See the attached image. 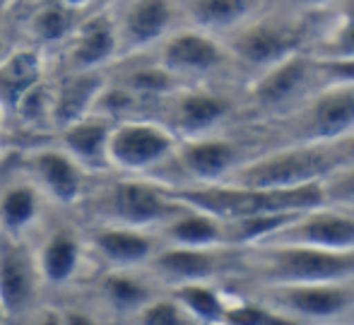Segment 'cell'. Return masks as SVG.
I'll use <instances>...</instances> for the list:
<instances>
[{"mask_svg": "<svg viewBox=\"0 0 354 325\" xmlns=\"http://www.w3.org/2000/svg\"><path fill=\"white\" fill-rule=\"evenodd\" d=\"M232 279H243L248 284L354 279V251H323L311 246H241Z\"/></svg>", "mask_w": 354, "mask_h": 325, "instance_id": "6da1fadb", "label": "cell"}, {"mask_svg": "<svg viewBox=\"0 0 354 325\" xmlns=\"http://www.w3.org/2000/svg\"><path fill=\"white\" fill-rule=\"evenodd\" d=\"M342 164L340 145L323 142H284L282 147L253 154L241 162L224 181L241 188L280 191L323 181Z\"/></svg>", "mask_w": 354, "mask_h": 325, "instance_id": "7a4b0ae2", "label": "cell"}, {"mask_svg": "<svg viewBox=\"0 0 354 325\" xmlns=\"http://www.w3.org/2000/svg\"><path fill=\"white\" fill-rule=\"evenodd\" d=\"M308 34V15L292 12L287 8L272 12H258L241 27L224 34L222 44L234 68H243L253 75L284 61L297 51H304Z\"/></svg>", "mask_w": 354, "mask_h": 325, "instance_id": "3957f363", "label": "cell"}, {"mask_svg": "<svg viewBox=\"0 0 354 325\" xmlns=\"http://www.w3.org/2000/svg\"><path fill=\"white\" fill-rule=\"evenodd\" d=\"M248 297L292 323H354V279L251 284Z\"/></svg>", "mask_w": 354, "mask_h": 325, "instance_id": "277c9868", "label": "cell"}, {"mask_svg": "<svg viewBox=\"0 0 354 325\" xmlns=\"http://www.w3.org/2000/svg\"><path fill=\"white\" fill-rule=\"evenodd\" d=\"M287 142L340 145L354 135V80H323L282 118Z\"/></svg>", "mask_w": 354, "mask_h": 325, "instance_id": "5b68a950", "label": "cell"}, {"mask_svg": "<svg viewBox=\"0 0 354 325\" xmlns=\"http://www.w3.org/2000/svg\"><path fill=\"white\" fill-rule=\"evenodd\" d=\"M318 65L306 51H297L284 61L253 75L246 87V109L256 118L282 121L321 84Z\"/></svg>", "mask_w": 354, "mask_h": 325, "instance_id": "8992f818", "label": "cell"}, {"mask_svg": "<svg viewBox=\"0 0 354 325\" xmlns=\"http://www.w3.org/2000/svg\"><path fill=\"white\" fill-rule=\"evenodd\" d=\"M186 207V203L169 193L167 183L126 174V178H118L104 191L99 214L102 222L157 232L164 222L176 217Z\"/></svg>", "mask_w": 354, "mask_h": 325, "instance_id": "52a82bcc", "label": "cell"}, {"mask_svg": "<svg viewBox=\"0 0 354 325\" xmlns=\"http://www.w3.org/2000/svg\"><path fill=\"white\" fill-rule=\"evenodd\" d=\"M178 138L167 123L149 116L113 121L109 133V167L113 171L145 176L171 162Z\"/></svg>", "mask_w": 354, "mask_h": 325, "instance_id": "ba28073f", "label": "cell"}, {"mask_svg": "<svg viewBox=\"0 0 354 325\" xmlns=\"http://www.w3.org/2000/svg\"><path fill=\"white\" fill-rule=\"evenodd\" d=\"M239 246H169L164 243L149 263L145 265L149 275L164 289L191 282H217L232 279L239 265Z\"/></svg>", "mask_w": 354, "mask_h": 325, "instance_id": "9c48e42d", "label": "cell"}, {"mask_svg": "<svg viewBox=\"0 0 354 325\" xmlns=\"http://www.w3.org/2000/svg\"><path fill=\"white\" fill-rule=\"evenodd\" d=\"M154 61L176 75L181 82H205L207 77L232 68L222 39L191 24L176 27L152 48Z\"/></svg>", "mask_w": 354, "mask_h": 325, "instance_id": "30bf717a", "label": "cell"}, {"mask_svg": "<svg viewBox=\"0 0 354 325\" xmlns=\"http://www.w3.org/2000/svg\"><path fill=\"white\" fill-rule=\"evenodd\" d=\"M159 106H164L162 123H167L178 140L219 133V128L239 111V104L229 94L205 87L203 82L183 84Z\"/></svg>", "mask_w": 354, "mask_h": 325, "instance_id": "8fae6325", "label": "cell"}, {"mask_svg": "<svg viewBox=\"0 0 354 325\" xmlns=\"http://www.w3.org/2000/svg\"><path fill=\"white\" fill-rule=\"evenodd\" d=\"M251 246H311L323 251H354V212L318 205L299 212L294 219L284 222Z\"/></svg>", "mask_w": 354, "mask_h": 325, "instance_id": "7c38bea8", "label": "cell"}, {"mask_svg": "<svg viewBox=\"0 0 354 325\" xmlns=\"http://www.w3.org/2000/svg\"><path fill=\"white\" fill-rule=\"evenodd\" d=\"M19 169L58 207H75L89 193V176L61 145H37L19 154Z\"/></svg>", "mask_w": 354, "mask_h": 325, "instance_id": "4fadbf2b", "label": "cell"}, {"mask_svg": "<svg viewBox=\"0 0 354 325\" xmlns=\"http://www.w3.org/2000/svg\"><path fill=\"white\" fill-rule=\"evenodd\" d=\"M44 292L32 241L0 234V311L5 321L34 316Z\"/></svg>", "mask_w": 354, "mask_h": 325, "instance_id": "5bb4252c", "label": "cell"}, {"mask_svg": "<svg viewBox=\"0 0 354 325\" xmlns=\"http://www.w3.org/2000/svg\"><path fill=\"white\" fill-rule=\"evenodd\" d=\"M116 15L118 44L123 58H138L152 51L162 39L181 27V0H121Z\"/></svg>", "mask_w": 354, "mask_h": 325, "instance_id": "9a60e30c", "label": "cell"}, {"mask_svg": "<svg viewBox=\"0 0 354 325\" xmlns=\"http://www.w3.org/2000/svg\"><path fill=\"white\" fill-rule=\"evenodd\" d=\"M253 154L256 152L248 145L227 138V135L212 133L203 138L178 140L171 162L178 164L181 174L186 176V183L207 186V183L224 181L239 164Z\"/></svg>", "mask_w": 354, "mask_h": 325, "instance_id": "2e32d148", "label": "cell"}, {"mask_svg": "<svg viewBox=\"0 0 354 325\" xmlns=\"http://www.w3.org/2000/svg\"><path fill=\"white\" fill-rule=\"evenodd\" d=\"M39 272H41L44 289H63L77 284L82 270L87 265L89 248L84 236L71 224H56L51 229L39 232V243L34 246Z\"/></svg>", "mask_w": 354, "mask_h": 325, "instance_id": "e0dca14e", "label": "cell"}, {"mask_svg": "<svg viewBox=\"0 0 354 325\" xmlns=\"http://www.w3.org/2000/svg\"><path fill=\"white\" fill-rule=\"evenodd\" d=\"M89 256L104 265V270L145 268L149 258L164 246L157 232L123 224L102 222L84 236Z\"/></svg>", "mask_w": 354, "mask_h": 325, "instance_id": "ac0fdd59", "label": "cell"}, {"mask_svg": "<svg viewBox=\"0 0 354 325\" xmlns=\"http://www.w3.org/2000/svg\"><path fill=\"white\" fill-rule=\"evenodd\" d=\"M63 48L66 70H106L111 63L121 61L116 15L111 10H97L80 17Z\"/></svg>", "mask_w": 354, "mask_h": 325, "instance_id": "d6986e66", "label": "cell"}, {"mask_svg": "<svg viewBox=\"0 0 354 325\" xmlns=\"http://www.w3.org/2000/svg\"><path fill=\"white\" fill-rule=\"evenodd\" d=\"M48 205L46 195L17 167L0 183V234L17 241H32L46 222Z\"/></svg>", "mask_w": 354, "mask_h": 325, "instance_id": "ffe728a7", "label": "cell"}, {"mask_svg": "<svg viewBox=\"0 0 354 325\" xmlns=\"http://www.w3.org/2000/svg\"><path fill=\"white\" fill-rule=\"evenodd\" d=\"M304 51L313 61H354V0H330L308 15Z\"/></svg>", "mask_w": 354, "mask_h": 325, "instance_id": "44dd1931", "label": "cell"}, {"mask_svg": "<svg viewBox=\"0 0 354 325\" xmlns=\"http://www.w3.org/2000/svg\"><path fill=\"white\" fill-rule=\"evenodd\" d=\"M159 292H164V287L145 268L104 270L97 277V306L111 318L133 321Z\"/></svg>", "mask_w": 354, "mask_h": 325, "instance_id": "7402d4cb", "label": "cell"}, {"mask_svg": "<svg viewBox=\"0 0 354 325\" xmlns=\"http://www.w3.org/2000/svg\"><path fill=\"white\" fill-rule=\"evenodd\" d=\"M111 75L106 70H63L53 82V126L61 130L68 123L94 113L99 97Z\"/></svg>", "mask_w": 354, "mask_h": 325, "instance_id": "603a6c76", "label": "cell"}, {"mask_svg": "<svg viewBox=\"0 0 354 325\" xmlns=\"http://www.w3.org/2000/svg\"><path fill=\"white\" fill-rule=\"evenodd\" d=\"M111 126H113L111 118L99 116V113H89V116L56 130L58 145L71 154L80 167L87 169L89 174L111 171V167H109V152H106Z\"/></svg>", "mask_w": 354, "mask_h": 325, "instance_id": "cb8c5ba5", "label": "cell"}, {"mask_svg": "<svg viewBox=\"0 0 354 325\" xmlns=\"http://www.w3.org/2000/svg\"><path fill=\"white\" fill-rule=\"evenodd\" d=\"M266 5L268 0H181V12L183 24L224 37L263 12Z\"/></svg>", "mask_w": 354, "mask_h": 325, "instance_id": "d4e9b609", "label": "cell"}, {"mask_svg": "<svg viewBox=\"0 0 354 325\" xmlns=\"http://www.w3.org/2000/svg\"><path fill=\"white\" fill-rule=\"evenodd\" d=\"M157 234L169 246H229L224 239V219L196 207H186L164 222Z\"/></svg>", "mask_w": 354, "mask_h": 325, "instance_id": "484cf974", "label": "cell"}, {"mask_svg": "<svg viewBox=\"0 0 354 325\" xmlns=\"http://www.w3.org/2000/svg\"><path fill=\"white\" fill-rule=\"evenodd\" d=\"M41 77H46V61L41 48H12L0 63V104H5L10 111L12 104Z\"/></svg>", "mask_w": 354, "mask_h": 325, "instance_id": "4316f807", "label": "cell"}, {"mask_svg": "<svg viewBox=\"0 0 354 325\" xmlns=\"http://www.w3.org/2000/svg\"><path fill=\"white\" fill-rule=\"evenodd\" d=\"M77 19L80 12L63 5L61 0H41L29 12L24 27H27V34L32 39V46L41 48L46 53V48L63 46L71 39Z\"/></svg>", "mask_w": 354, "mask_h": 325, "instance_id": "83f0119b", "label": "cell"}, {"mask_svg": "<svg viewBox=\"0 0 354 325\" xmlns=\"http://www.w3.org/2000/svg\"><path fill=\"white\" fill-rule=\"evenodd\" d=\"M178 306L186 311L191 323H224L229 294L217 287V282H191L167 289Z\"/></svg>", "mask_w": 354, "mask_h": 325, "instance_id": "f1b7e54d", "label": "cell"}, {"mask_svg": "<svg viewBox=\"0 0 354 325\" xmlns=\"http://www.w3.org/2000/svg\"><path fill=\"white\" fill-rule=\"evenodd\" d=\"M24 133H56L53 126V82L41 77L10 109Z\"/></svg>", "mask_w": 354, "mask_h": 325, "instance_id": "f546056e", "label": "cell"}, {"mask_svg": "<svg viewBox=\"0 0 354 325\" xmlns=\"http://www.w3.org/2000/svg\"><path fill=\"white\" fill-rule=\"evenodd\" d=\"M116 82H121L123 87H128L131 92L140 94L142 99L152 102L154 106H159L169 94H174L178 87L186 84V82H181L176 75L169 73L167 68H162L154 58L149 63L133 65V68L128 70V73H123Z\"/></svg>", "mask_w": 354, "mask_h": 325, "instance_id": "4dcf8cb0", "label": "cell"}, {"mask_svg": "<svg viewBox=\"0 0 354 325\" xmlns=\"http://www.w3.org/2000/svg\"><path fill=\"white\" fill-rule=\"evenodd\" d=\"M323 205L354 212V159L342 162L321 181Z\"/></svg>", "mask_w": 354, "mask_h": 325, "instance_id": "1f68e13d", "label": "cell"}, {"mask_svg": "<svg viewBox=\"0 0 354 325\" xmlns=\"http://www.w3.org/2000/svg\"><path fill=\"white\" fill-rule=\"evenodd\" d=\"M133 321L142 323V325H186V323H191V318H188L186 311L178 306L176 299L164 289V292H159L152 301L145 304L140 311L136 313Z\"/></svg>", "mask_w": 354, "mask_h": 325, "instance_id": "d6a6232c", "label": "cell"}, {"mask_svg": "<svg viewBox=\"0 0 354 325\" xmlns=\"http://www.w3.org/2000/svg\"><path fill=\"white\" fill-rule=\"evenodd\" d=\"M270 3L292 10V12L311 15V12H316V10H321L326 3H330V0H270Z\"/></svg>", "mask_w": 354, "mask_h": 325, "instance_id": "836d02e7", "label": "cell"}, {"mask_svg": "<svg viewBox=\"0 0 354 325\" xmlns=\"http://www.w3.org/2000/svg\"><path fill=\"white\" fill-rule=\"evenodd\" d=\"M61 3L68 5V8L75 10V12H84L89 5H94V0H61Z\"/></svg>", "mask_w": 354, "mask_h": 325, "instance_id": "e575fe53", "label": "cell"}, {"mask_svg": "<svg viewBox=\"0 0 354 325\" xmlns=\"http://www.w3.org/2000/svg\"><path fill=\"white\" fill-rule=\"evenodd\" d=\"M340 149H342V162L354 159V135L350 140H345V142H340Z\"/></svg>", "mask_w": 354, "mask_h": 325, "instance_id": "d590c367", "label": "cell"}, {"mask_svg": "<svg viewBox=\"0 0 354 325\" xmlns=\"http://www.w3.org/2000/svg\"><path fill=\"white\" fill-rule=\"evenodd\" d=\"M12 44L8 41V37H3V34H0V63L5 61V58H8V53L12 51Z\"/></svg>", "mask_w": 354, "mask_h": 325, "instance_id": "8d00e7d4", "label": "cell"}, {"mask_svg": "<svg viewBox=\"0 0 354 325\" xmlns=\"http://www.w3.org/2000/svg\"><path fill=\"white\" fill-rule=\"evenodd\" d=\"M27 0H0V10H12V8H19V5H24Z\"/></svg>", "mask_w": 354, "mask_h": 325, "instance_id": "74e56055", "label": "cell"}, {"mask_svg": "<svg viewBox=\"0 0 354 325\" xmlns=\"http://www.w3.org/2000/svg\"><path fill=\"white\" fill-rule=\"evenodd\" d=\"M8 116H10L8 106H5V104H0V135L5 133V121H8Z\"/></svg>", "mask_w": 354, "mask_h": 325, "instance_id": "f35d334b", "label": "cell"}, {"mask_svg": "<svg viewBox=\"0 0 354 325\" xmlns=\"http://www.w3.org/2000/svg\"><path fill=\"white\" fill-rule=\"evenodd\" d=\"M5 321V318H3V311H0V323H3Z\"/></svg>", "mask_w": 354, "mask_h": 325, "instance_id": "ab89813d", "label": "cell"}, {"mask_svg": "<svg viewBox=\"0 0 354 325\" xmlns=\"http://www.w3.org/2000/svg\"><path fill=\"white\" fill-rule=\"evenodd\" d=\"M113 3H121V0H113Z\"/></svg>", "mask_w": 354, "mask_h": 325, "instance_id": "60d3db41", "label": "cell"}]
</instances>
